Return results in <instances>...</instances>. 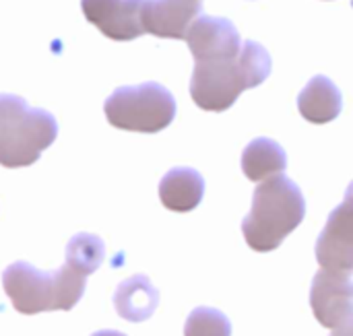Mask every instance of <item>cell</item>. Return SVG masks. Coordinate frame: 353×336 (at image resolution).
<instances>
[{
	"instance_id": "8992f818",
	"label": "cell",
	"mask_w": 353,
	"mask_h": 336,
	"mask_svg": "<svg viewBox=\"0 0 353 336\" xmlns=\"http://www.w3.org/2000/svg\"><path fill=\"white\" fill-rule=\"evenodd\" d=\"M310 308L321 326L335 330L353 322L352 273L345 271H319L312 279Z\"/></svg>"
},
{
	"instance_id": "9c48e42d",
	"label": "cell",
	"mask_w": 353,
	"mask_h": 336,
	"mask_svg": "<svg viewBox=\"0 0 353 336\" xmlns=\"http://www.w3.org/2000/svg\"><path fill=\"white\" fill-rule=\"evenodd\" d=\"M184 39L194 60L234 58L242 50L240 31L225 17H209V14L196 17L188 27Z\"/></svg>"
},
{
	"instance_id": "52a82bcc",
	"label": "cell",
	"mask_w": 353,
	"mask_h": 336,
	"mask_svg": "<svg viewBox=\"0 0 353 336\" xmlns=\"http://www.w3.org/2000/svg\"><path fill=\"white\" fill-rule=\"evenodd\" d=\"M347 190L345 200L331 213L325 229L316 240V260L327 271H353V196Z\"/></svg>"
},
{
	"instance_id": "ba28073f",
	"label": "cell",
	"mask_w": 353,
	"mask_h": 336,
	"mask_svg": "<svg viewBox=\"0 0 353 336\" xmlns=\"http://www.w3.org/2000/svg\"><path fill=\"white\" fill-rule=\"evenodd\" d=\"M145 0H81L85 19L112 41H132L145 35L141 8Z\"/></svg>"
},
{
	"instance_id": "e0dca14e",
	"label": "cell",
	"mask_w": 353,
	"mask_h": 336,
	"mask_svg": "<svg viewBox=\"0 0 353 336\" xmlns=\"http://www.w3.org/2000/svg\"><path fill=\"white\" fill-rule=\"evenodd\" d=\"M353 322H347V324H343V326H339V328H335L333 330V335L331 336H353Z\"/></svg>"
},
{
	"instance_id": "3957f363",
	"label": "cell",
	"mask_w": 353,
	"mask_h": 336,
	"mask_svg": "<svg viewBox=\"0 0 353 336\" xmlns=\"http://www.w3.org/2000/svg\"><path fill=\"white\" fill-rule=\"evenodd\" d=\"M87 277L62 264L54 273H43L29 262H12L2 273V289L19 314L70 312L85 293Z\"/></svg>"
},
{
	"instance_id": "7a4b0ae2",
	"label": "cell",
	"mask_w": 353,
	"mask_h": 336,
	"mask_svg": "<svg viewBox=\"0 0 353 336\" xmlns=\"http://www.w3.org/2000/svg\"><path fill=\"white\" fill-rule=\"evenodd\" d=\"M306 215V198L296 182L285 176L265 180L252 194V209L242 221V233L250 250L273 252L300 227Z\"/></svg>"
},
{
	"instance_id": "4fadbf2b",
	"label": "cell",
	"mask_w": 353,
	"mask_h": 336,
	"mask_svg": "<svg viewBox=\"0 0 353 336\" xmlns=\"http://www.w3.org/2000/svg\"><path fill=\"white\" fill-rule=\"evenodd\" d=\"M343 107L341 91L333 81L319 74L302 89L298 97V109L302 118L310 124H329L337 120Z\"/></svg>"
},
{
	"instance_id": "30bf717a",
	"label": "cell",
	"mask_w": 353,
	"mask_h": 336,
	"mask_svg": "<svg viewBox=\"0 0 353 336\" xmlns=\"http://www.w3.org/2000/svg\"><path fill=\"white\" fill-rule=\"evenodd\" d=\"M201 14V0H145L141 8V27L155 37L184 39L188 27Z\"/></svg>"
},
{
	"instance_id": "277c9868",
	"label": "cell",
	"mask_w": 353,
	"mask_h": 336,
	"mask_svg": "<svg viewBox=\"0 0 353 336\" xmlns=\"http://www.w3.org/2000/svg\"><path fill=\"white\" fill-rule=\"evenodd\" d=\"M58 136L56 118L39 107H29L23 97L0 95V165L29 167L52 147Z\"/></svg>"
},
{
	"instance_id": "2e32d148",
	"label": "cell",
	"mask_w": 353,
	"mask_h": 336,
	"mask_svg": "<svg viewBox=\"0 0 353 336\" xmlns=\"http://www.w3.org/2000/svg\"><path fill=\"white\" fill-rule=\"evenodd\" d=\"M184 336H232V322L219 310L196 308L184 322Z\"/></svg>"
},
{
	"instance_id": "7c38bea8",
	"label": "cell",
	"mask_w": 353,
	"mask_h": 336,
	"mask_svg": "<svg viewBox=\"0 0 353 336\" xmlns=\"http://www.w3.org/2000/svg\"><path fill=\"white\" fill-rule=\"evenodd\" d=\"M205 196V180L192 167H174L159 182V200L168 211L190 213Z\"/></svg>"
},
{
	"instance_id": "6da1fadb",
	"label": "cell",
	"mask_w": 353,
	"mask_h": 336,
	"mask_svg": "<svg viewBox=\"0 0 353 336\" xmlns=\"http://www.w3.org/2000/svg\"><path fill=\"white\" fill-rule=\"evenodd\" d=\"M273 68L269 52L259 41H242V50L234 58L194 60L190 78L192 101L205 112H225L238 97L263 85Z\"/></svg>"
},
{
	"instance_id": "5bb4252c",
	"label": "cell",
	"mask_w": 353,
	"mask_h": 336,
	"mask_svg": "<svg viewBox=\"0 0 353 336\" xmlns=\"http://www.w3.org/2000/svg\"><path fill=\"white\" fill-rule=\"evenodd\" d=\"M288 167V155L283 147L273 138H254L242 153V171L250 182H265L283 174Z\"/></svg>"
},
{
	"instance_id": "8fae6325",
	"label": "cell",
	"mask_w": 353,
	"mask_h": 336,
	"mask_svg": "<svg viewBox=\"0 0 353 336\" xmlns=\"http://www.w3.org/2000/svg\"><path fill=\"white\" fill-rule=\"evenodd\" d=\"M157 306H159V291L145 275H134L116 287L114 310L122 320L130 324L149 320L155 314Z\"/></svg>"
},
{
	"instance_id": "9a60e30c",
	"label": "cell",
	"mask_w": 353,
	"mask_h": 336,
	"mask_svg": "<svg viewBox=\"0 0 353 336\" xmlns=\"http://www.w3.org/2000/svg\"><path fill=\"white\" fill-rule=\"evenodd\" d=\"M64 258V264L89 277L101 266L105 258V244L95 233H77L68 240Z\"/></svg>"
},
{
	"instance_id": "5b68a950",
	"label": "cell",
	"mask_w": 353,
	"mask_h": 336,
	"mask_svg": "<svg viewBox=\"0 0 353 336\" xmlns=\"http://www.w3.org/2000/svg\"><path fill=\"white\" fill-rule=\"evenodd\" d=\"M110 126L126 132L155 134L165 130L176 118V99L159 83L118 87L103 103Z\"/></svg>"
},
{
	"instance_id": "ac0fdd59",
	"label": "cell",
	"mask_w": 353,
	"mask_h": 336,
	"mask_svg": "<svg viewBox=\"0 0 353 336\" xmlns=\"http://www.w3.org/2000/svg\"><path fill=\"white\" fill-rule=\"evenodd\" d=\"M91 336H126L124 333H118V330H97Z\"/></svg>"
}]
</instances>
